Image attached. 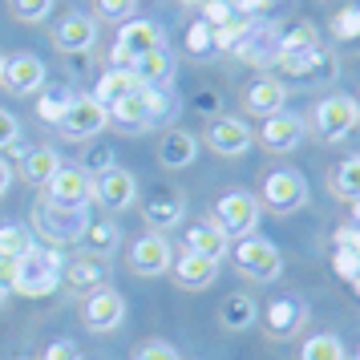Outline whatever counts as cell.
Returning a JSON list of instances; mask_svg holds the SVG:
<instances>
[{"label": "cell", "instance_id": "1", "mask_svg": "<svg viewBox=\"0 0 360 360\" xmlns=\"http://www.w3.org/2000/svg\"><path fill=\"white\" fill-rule=\"evenodd\" d=\"M65 255L57 247H33L20 263H13V292L20 295H53L61 288Z\"/></svg>", "mask_w": 360, "mask_h": 360}, {"label": "cell", "instance_id": "2", "mask_svg": "<svg viewBox=\"0 0 360 360\" xmlns=\"http://www.w3.org/2000/svg\"><path fill=\"white\" fill-rule=\"evenodd\" d=\"M85 227H89V211L85 207H53V202H37L33 207V235H41V247H69L82 243Z\"/></svg>", "mask_w": 360, "mask_h": 360}, {"label": "cell", "instance_id": "3", "mask_svg": "<svg viewBox=\"0 0 360 360\" xmlns=\"http://www.w3.org/2000/svg\"><path fill=\"white\" fill-rule=\"evenodd\" d=\"M259 198L247 195V191H227V195H219V202H214V227L223 231V235H239V239H247V235H255V227H259Z\"/></svg>", "mask_w": 360, "mask_h": 360}, {"label": "cell", "instance_id": "4", "mask_svg": "<svg viewBox=\"0 0 360 360\" xmlns=\"http://www.w3.org/2000/svg\"><path fill=\"white\" fill-rule=\"evenodd\" d=\"M259 207H267L271 214H292L300 207H308V179L300 170H271L263 179V191H259Z\"/></svg>", "mask_w": 360, "mask_h": 360}, {"label": "cell", "instance_id": "5", "mask_svg": "<svg viewBox=\"0 0 360 360\" xmlns=\"http://www.w3.org/2000/svg\"><path fill=\"white\" fill-rule=\"evenodd\" d=\"M162 41H166V33H162V25H158V20H138V17H130L122 29H117L114 69H130L134 57L162 49Z\"/></svg>", "mask_w": 360, "mask_h": 360}, {"label": "cell", "instance_id": "6", "mask_svg": "<svg viewBox=\"0 0 360 360\" xmlns=\"http://www.w3.org/2000/svg\"><path fill=\"white\" fill-rule=\"evenodd\" d=\"M235 263H239V271H243L247 279H255V283H271V279H279V271H283L279 247L267 243L263 235H247V239H239V247H235Z\"/></svg>", "mask_w": 360, "mask_h": 360}, {"label": "cell", "instance_id": "7", "mask_svg": "<svg viewBox=\"0 0 360 360\" xmlns=\"http://www.w3.org/2000/svg\"><path fill=\"white\" fill-rule=\"evenodd\" d=\"M82 320L89 332H98V336H105V332H117V328L126 324V295L117 292V288H98V292L85 295L82 304Z\"/></svg>", "mask_w": 360, "mask_h": 360}, {"label": "cell", "instance_id": "8", "mask_svg": "<svg viewBox=\"0 0 360 360\" xmlns=\"http://www.w3.org/2000/svg\"><path fill=\"white\" fill-rule=\"evenodd\" d=\"M316 130L324 142H344L348 134L356 130V98L348 94H332L316 105Z\"/></svg>", "mask_w": 360, "mask_h": 360}, {"label": "cell", "instance_id": "9", "mask_svg": "<svg viewBox=\"0 0 360 360\" xmlns=\"http://www.w3.org/2000/svg\"><path fill=\"white\" fill-rule=\"evenodd\" d=\"M105 126H110V114H105V105H98L94 98H73L65 117L57 122V130L65 134L69 142H89V138H98Z\"/></svg>", "mask_w": 360, "mask_h": 360}, {"label": "cell", "instance_id": "10", "mask_svg": "<svg viewBox=\"0 0 360 360\" xmlns=\"http://www.w3.org/2000/svg\"><path fill=\"white\" fill-rule=\"evenodd\" d=\"M89 191H94V179L82 166L61 162V170L45 182V202H53V207H89Z\"/></svg>", "mask_w": 360, "mask_h": 360}, {"label": "cell", "instance_id": "11", "mask_svg": "<svg viewBox=\"0 0 360 360\" xmlns=\"http://www.w3.org/2000/svg\"><path fill=\"white\" fill-rule=\"evenodd\" d=\"M89 198L98 207H105V211H126V207H134V198H138V179H134L130 170H122V166H110L105 174H94Z\"/></svg>", "mask_w": 360, "mask_h": 360}, {"label": "cell", "instance_id": "12", "mask_svg": "<svg viewBox=\"0 0 360 360\" xmlns=\"http://www.w3.org/2000/svg\"><path fill=\"white\" fill-rule=\"evenodd\" d=\"M45 61L37 57V53H13V57H4V69H0V85L8 89V94H37V89H45Z\"/></svg>", "mask_w": 360, "mask_h": 360}, {"label": "cell", "instance_id": "13", "mask_svg": "<svg viewBox=\"0 0 360 360\" xmlns=\"http://www.w3.org/2000/svg\"><path fill=\"white\" fill-rule=\"evenodd\" d=\"M202 142H207L214 154H223V158H239V154H247V150L255 146V134H251V126L239 122V117H211Z\"/></svg>", "mask_w": 360, "mask_h": 360}, {"label": "cell", "instance_id": "14", "mask_svg": "<svg viewBox=\"0 0 360 360\" xmlns=\"http://www.w3.org/2000/svg\"><path fill=\"white\" fill-rule=\"evenodd\" d=\"M279 25H263V20H255L251 25V33L243 37V45L235 49V57L239 61H247V65H255V69H267V65H276L279 61Z\"/></svg>", "mask_w": 360, "mask_h": 360}, {"label": "cell", "instance_id": "15", "mask_svg": "<svg viewBox=\"0 0 360 360\" xmlns=\"http://www.w3.org/2000/svg\"><path fill=\"white\" fill-rule=\"evenodd\" d=\"M255 142H259L267 154H292V150H300V142H304V122L295 114L267 117L259 126V134H255Z\"/></svg>", "mask_w": 360, "mask_h": 360}, {"label": "cell", "instance_id": "16", "mask_svg": "<svg viewBox=\"0 0 360 360\" xmlns=\"http://www.w3.org/2000/svg\"><path fill=\"white\" fill-rule=\"evenodd\" d=\"M283 105H288V85L276 82V77H255V82L243 89V110L251 117H276L283 114Z\"/></svg>", "mask_w": 360, "mask_h": 360}, {"label": "cell", "instance_id": "17", "mask_svg": "<svg viewBox=\"0 0 360 360\" xmlns=\"http://www.w3.org/2000/svg\"><path fill=\"white\" fill-rule=\"evenodd\" d=\"M142 214H146V223L154 231H170L182 223V214H186V198L182 191H170V186H154L142 202Z\"/></svg>", "mask_w": 360, "mask_h": 360}, {"label": "cell", "instance_id": "18", "mask_svg": "<svg viewBox=\"0 0 360 360\" xmlns=\"http://www.w3.org/2000/svg\"><path fill=\"white\" fill-rule=\"evenodd\" d=\"M182 251H195V255H202V259L223 263L227 251H231V239L214 227L211 219H198V223H191V227L182 231Z\"/></svg>", "mask_w": 360, "mask_h": 360}, {"label": "cell", "instance_id": "19", "mask_svg": "<svg viewBox=\"0 0 360 360\" xmlns=\"http://www.w3.org/2000/svg\"><path fill=\"white\" fill-rule=\"evenodd\" d=\"M130 271L134 276H146V279L170 271V243H166L158 231H154V235H142V239L130 247Z\"/></svg>", "mask_w": 360, "mask_h": 360}, {"label": "cell", "instance_id": "20", "mask_svg": "<svg viewBox=\"0 0 360 360\" xmlns=\"http://www.w3.org/2000/svg\"><path fill=\"white\" fill-rule=\"evenodd\" d=\"M53 41L61 53H89L98 41V20L85 17V13H69L61 17V25L53 29Z\"/></svg>", "mask_w": 360, "mask_h": 360}, {"label": "cell", "instance_id": "21", "mask_svg": "<svg viewBox=\"0 0 360 360\" xmlns=\"http://www.w3.org/2000/svg\"><path fill=\"white\" fill-rule=\"evenodd\" d=\"M105 279H110V267H105V259L101 255H77V259H65V271H61V283H69L73 292H98V288H105Z\"/></svg>", "mask_w": 360, "mask_h": 360}, {"label": "cell", "instance_id": "22", "mask_svg": "<svg viewBox=\"0 0 360 360\" xmlns=\"http://www.w3.org/2000/svg\"><path fill=\"white\" fill-rule=\"evenodd\" d=\"M170 276L179 288H191V292H202V288H211L214 279H219V263L214 259H202L195 251H182L179 259L170 263Z\"/></svg>", "mask_w": 360, "mask_h": 360}, {"label": "cell", "instance_id": "23", "mask_svg": "<svg viewBox=\"0 0 360 360\" xmlns=\"http://www.w3.org/2000/svg\"><path fill=\"white\" fill-rule=\"evenodd\" d=\"M304 320H308V308H304L300 300H292V295L267 304V336H276V340L295 336V332L304 328Z\"/></svg>", "mask_w": 360, "mask_h": 360}, {"label": "cell", "instance_id": "24", "mask_svg": "<svg viewBox=\"0 0 360 360\" xmlns=\"http://www.w3.org/2000/svg\"><path fill=\"white\" fill-rule=\"evenodd\" d=\"M130 77L138 85H170L174 82V57L166 49H154V53H142L130 61Z\"/></svg>", "mask_w": 360, "mask_h": 360}, {"label": "cell", "instance_id": "25", "mask_svg": "<svg viewBox=\"0 0 360 360\" xmlns=\"http://www.w3.org/2000/svg\"><path fill=\"white\" fill-rule=\"evenodd\" d=\"M195 154H198V138L186 130H166L162 142H158V162L166 170H186L195 162Z\"/></svg>", "mask_w": 360, "mask_h": 360}, {"label": "cell", "instance_id": "26", "mask_svg": "<svg viewBox=\"0 0 360 360\" xmlns=\"http://www.w3.org/2000/svg\"><path fill=\"white\" fill-rule=\"evenodd\" d=\"M259 320V308H255V300L243 292H231L223 304H219V324L227 328V332H247V328H255Z\"/></svg>", "mask_w": 360, "mask_h": 360}, {"label": "cell", "instance_id": "27", "mask_svg": "<svg viewBox=\"0 0 360 360\" xmlns=\"http://www.w3.org/2000/svg\"><path fill=\"white\" fill-rule=\"evenodd\" d=\"M138 94V82L130 77V69H105L98 77V89H94V101L98 105H117V101H126V98H134Z\"/></svg>", "mask_w": 360, "mask_h": 360}, {"label": "cell", "instance_id": "28", "mask_svg": "<svg viewBox=\"0 0 360 360\" xmlns=\"http://www.w3.org/2000/svg\"><path fill=\"white\" fill-rule=\"evenodd\" d=\"M138 101H142V110H146V122H170V117L179 114V98H174V89L170 85H138Z\"/></svg>", "mask_w": 360, "mask_h": 360}, {"label": "cell", "instance_id": "29", "mask_svg": "<svg viewBox=\"0 0 360 360\" xmlns=\"http://www.w3.org/2000/svg\"><path fill=\"white\" fill-rule=\"evenodd\" d=\"M57 170H61V154L53 146L25 150V158H20V174H25V182H33V186H45Z\"/></svg>", "mask_w": 360, "mask_h": 360}, {"label": "cell", "instance_id": "30", "mask_svg": "<svg viewBox=\"0 0 360 360\" xmlns=\"http://www.w3.org/2000/svg\"><path fill=\"white\" fill-rule=\"evenodd\" d=\"M82 243L89 255H101V259H110L122 243V227H117L114 219H89V227H85Z\"/></svg>", "mask_w": 360, "mask_h": 360}, {"label": "cell", "instance_id": "31", "mask_svg": "<svg viewBox=\"0 0 360 360\" xmlns=\"http://www.w3.org/2000/svg\"><path fill=\"white\" fill-rule=\"evenodd\" d=\"M336 73H340V57H336L332 49H324V45H320V49L308 57L304 73L295 77V85H300V89H311V85H328L332 77H336Z\"/></svg>", "mask_w": 360, "mask_h": 360}, {"label": "cell", "instance_id": "32", "mask_svg": "<svg viewBox=\"0 0 360 360\" xmlns=\"http://www.w3.org/2000/svg\"><path fill=\"white\" fill-rule=\"evenodd\" d=\"M37 247V235L20 223H4L0 227V259L4 263H20L29 251Z\"/></svg>", "mask_w": 360, "mask_h": 360}, {"label": "cell", "instance_id": "33", "mask_svg": "<svg viewBox=\"0 0 360 360\" xmlns=\"http://www.w3.org/2000/svg\"><path fill=\"white\" fill-rule=\"evenodd\" d=\"M73 98H77V94H73L69 85H45V89H41V101H37V117L49 122V126H57V122L65 117V110L73 105Z\"/></svg>", "mask_w": 360, "mask_h": 360}, {"label": "cell", "instance_id": "34", "mask_svg": "<svg viewBox=\"0 0 360 360\" xmlns=\"http://www.w3.org/2000/svg\"><path fill=\"white\" fill-rule=\"evenodd\" d=\"M279 49L283 53H308V49H320V29L311 20H295L288 29H279Z\"/></svg>", "mask_w": 360, "mask_h": 360}, {"label": "cell", "instance_id": "35", "mask_svg": "<svg viewBox=\"0 0 360 360\" xmlns=\"http://www.w3.org/2000/svg\"><path fill=\"white\" fill-rule=\"evenodd\" d=\"M332 195L336 198H348V202H356L360 198V154H352V158H344L336 170H332Z\"/></svg>", "mask_w": 360, "mask_h": 360}, {"label": "cell", "instance_id": "36", "mask_svg": "<svg viewBox=\"0 0 360 360\" xmlns=\"http://www.w3.org/2000/svg\"><path fill=\"white\" fill-rule=\"evenodd\" d=\"M105 114H110V126H117V130H126V134H138V130H146V126H150L146 110H142V101H138V94L126 98V101H117V105H110Z\"/></svg>", "mask_w": 360, "mask_h": 360}, {"label": "cell", "instance_id": "37", "mask_svg": "<svg viewBox=\"0 0 360 360\" xmlns=\"http://www.w3.org/2000/svg\"><path fill=\"white\" fill-rule=\"evenodd\" d=\"M300 360H344V344L332 332H316L300 344Z\"/></svg>", "mask_w": 360, "mask_h": 360}, {"label": "cell", "instance_id": "38", "mask_svg": "<svg viewBox=\"0 0 360 360\" xmlns=\"http://www.w3.org/2000/svg\"><path fill=\"white\" fill-rule=\"evenodd\" d=\"M251 25H255L251 17H239V13H235L227 25L211 29V33H214V53H235L239 45H243V37L251 33Z\"/></svg>", "mask_w": 360, "mask_h": 360}, {"label": "cell", "instance_id": "39", "mask_svg": "<svg viewBox=\"0 0 360 360\" xmlns=\"http://www.w3.org/2000/svg\"><path fill=\"white\" fill-rule=\"evenodd\" d=\"M182 45H186V53L191 57H214V33H211V25H202V20H191L186 25V33H182Z\"/></svg>", "mask_w": 360, "mask_h": 360}, {"label": "cell", "instance_id": "40", "mask_svg": "<svg viewBox=\"0 0 360 360\" xmlns=\"http://www.w3.org/2000/svg\"><path fill=\"white\" fill-rule=\"evenodd\" d=\"M53 4L57 0H8V13L17 20H25V25H41L53 13Z\"/></svg>", "mask_w": 360, "mask_h": 360}, {"label": "cell", "instance_id": "41", "mask_svg": "<svg viewBox=\"0 0 360 360\" xmlns=\"http://www.w3.org/2000/svg\"><path fill=\"white\" fill-rule=\"evenodd\" d=\"M332 37H340V41L360 37V4L356 8H340V13L332 17Z\"/></svg>", "mask_w": 360, "mask_h": 360}, {"label": "cell", "instance_id": "42", "mask_svg": "<svg viewBox=\"0 0 360 360\" xmlns=\"http://www.w3.org/2000/svg\"><path fill=\"white\" fill-rule=\"evenodd\" d=\"M332 267H336V276L340 279H352L360 276V251H352V247H336V255H332Z\"/></svg>", "mask_w": 360, "mask_h": 360}, {"label": "cell", "instance_id": "43", "mask_svg": "<svg viewBox=\"0 0 360 360\" xmlns=\"http://www.w3.org/2000/svg\"><path fill=\"white\" fill-rule=\"evenodd\" d=\"M202 8V25H211V29H219V25H227L231 17H235V8H231V0H202L198 4Z\"/></svg>", "mask_w": 360, "mask_h": 360}, {"label": "cell", "instance_id": "44", "mask_svg": "<svg viewBox=\"0 0 360 360\" xmlns=\"http://www.w3.org/2000/svg\"><path fill=\"white\" fill-rule=\"evenodd\" d=\"M134 8H138V0H98V17L101 20H126L134 17Z\"/></svg>", "mask_w": 360, "mask_h": 360}, {"label": "cell", "instance_id": "45", "mask_svg": "<svg viewBox=\"0 0 360 360\" xmlns=\"http://www.w3.org/2000/svg\"><path fill=\"white\" fill-rule=\"evenodd\" d=\"M77 166H82L89 179H94V174H105V170L114 166V150L110 146H94L89 154H85V162H77Z\"/></svg>", "mask_w": 360, "mask_h": 360}, {"label": "cell", "instance_id": "46", "mask_svg": "<svg viewBox=\"0 0 360 360\" xmlns=\"http://www.w3.org/2000/svg\"><path fill=\"white\" fill-rule=\"evenodd\" d=\"M134 360H182V356L166 340H146L138 352H134Z\"/></svg>", "mask_w": 360, "mask_h": 360}, {"label": "cell", "instance_id": "47", "mask_svg": "<svg viewBox=\"0 0 360 360\" xmlns=\"http://www.w3.org/2000/svg\"><path fill=\"white\" fill-rule=\"evenodd\" d=\"M20 138V122L17 114H8V110H0V150H8L13 142Z\"/></svg>", "mask_w": 360, "mask_h": 360}, {"label": "cell", "instance_id": "48", "mask_svg": "<svg viewBox=\"0 0 360 360\" xmlns=\"http://www.w3.org/2000/svg\"><path fill=\"white\" fill-rule=\"evenodd\" d=\"M41 360H82V348H77L73 340H53Z\"/></svg>", "mask_w": 360, "mask_h": 360}, {"label": "cell", "instance_id": "49", "mask_svg": "<svg viewBox=\"0 0 360 360\" xmlns=\"http://www.w3.org/2000/svg\"><path fill=\"white\" fill-rule=\"evenodd\" d=\"M276 0H231V8L239 13V17H251V20H259V13H267Z\"/></svg>", "mask_w": 360, "mask_h": 360}, {"label": "cell", "instance_id": "50", "mask_svg": "<svg viewBox=\"0 0 360 360\" xmlns=\"http://www.w3.org/2000/svg\"><path fill=\"white\" fill-rule=\"evenodd\" d=\"M195 110L198 114H214V110H219V94H214V89H198L195 94Z\"/></svg>", "mask_w": 360, "mask_h": 360}, {"label": "cell", "instance_id": "51", "mask_svg": "<svg viewBox=\"0 0 360 360\" xmlns=\"http://www.w3.org/2000/svg\"><path fill=\"white\" fill-rule=\"evenodd\" d=\"M8 182H13V166H8L4 158H0V195L8 191Z\"/></svg>", "mask_w": 360, "mask_h": 360}, {"label": "cell", "instance_id": "52", "mask_svg": "<svg viewBox=\"0 0 360 360\" xmlns=\"http://www.w3.org/2000/svg\"><path fill=\"white\" fill-rule=\"evenodd\" d=\"M352 219H356V223H360V198H356V202H352Z\"/></svg>", "mask_w": 360, "mask_h": 360}, {"label": "cell", "instance_id": "53", "mask_svg": "<svg viewBox=\"0 0 360 360\" xmlns=\"http://www.w3.org/2000/svg\"><path fill=\"white\" fill-rule=\"evenodd\" d=\"M4 300H8V288H4V283H0V304H4Z\"/></svg>", "mask_w": 360, "mask_h": 360}, {"label": "cell", "instance_id": "54", "mask_svg": "<svg viewBox=\"0 0 360 360\" xmlns=\"http://www.w3.org/2000/svg\"><path fill=\"white\" fill-rule=\"evenodd\" d=\"M352 288H356V295H360V276H356V279H352Z\"/></svg>", "mask_w": 360, "mask_h": 360}, {"label": "cell", "instance_id": "55", "mask_svg": "<svg viewBox=\"0 0 360 360\" xmlns=\"http://www.w3.org/2000/svg\"><path fill=\"white\" fill-rule=\"evenodd\" d=\"M344 360H360V348H356V352H352V356H344Z\"/></svg>", "mask_w": 360, "mask_h": 360}, {"label": "cell", "instance_id": "56", "mask_svg": "<svg viewBox=\"0 0 360 360\" xmlns=\"http://www.w3.org/2000/svg\"><path fill=\"white\" fill-rule=\"evenodd\" d=\"M179 4H202V0H179Z\"/></svg>", "mask_w": 360, "mask_h": 360}, {"label": "cell", "instance_id": "57", "mask_svg": "<svg viewBox=\"0 0 360 360\" xmlns=\"http://www.w3.org/2000/svg\"><path fill=\"white\" fill-rule=\"evenodd\" d=\"M356 122H360V98H356Z\"/></svg>", "mask_w": 360, "mask_h": 360}, {"label": "cell", "instance_id": "58", "mask_svg": "<svg viewBox=\"0 0 360 360\" xmlns=\"http://www.w3.org/2000/svg\"><path fill=\"white\" fill-rule=\"evenodd\" d=\"M0 69H4V53H0Z\"/></svg>", "mask_w": 360, "mask_h": 360}]
</instances>
